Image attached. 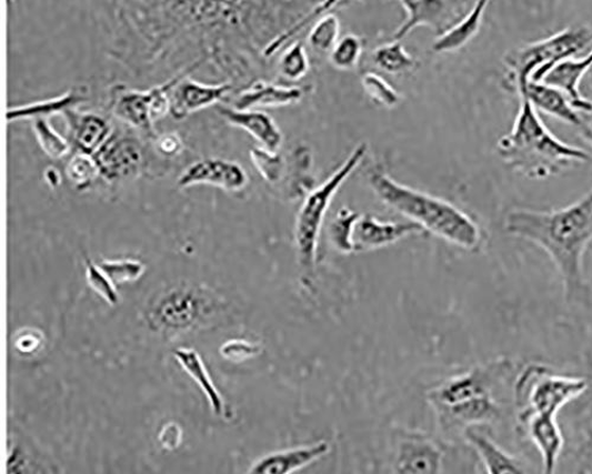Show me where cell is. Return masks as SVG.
<instances>
[{"label": "cell", "instance_id": "6da1fadb", "mask_svg": "<svg viewBox=\"0 0 592 474\" xmlns=\"http://www.w3.org/2000/svg\"><path fill=\"white\" fill-rule=\"evenodd\" d=\"M258 0H116L118 40L112 54L138 73L194 46L200 60L228 70L229 42L247 31Z\"/></svg>", "mask_w": 592, "mask_h": 474}, {"label": "cell", "instance_id": "7a4b0ae2", "mask_svg": "<svg viewBox=\"0 0 592 474\" xmlns=\"http://www.w3.org/2000/svg\"><path fill=\"white\" fill-rule=\"evenodd\" d=\"M505 230L536 244L550 256L561 274L569 303L586 300L583 260L592 241V189L578 202L551 212L514 209L505 219Z\"/></svg>", "mask_w": 592, "mask_h": 474}, {"label": "cell", "instance_id": "3957f363", "mask_svg": "<svg viewBox=\"0 0 592 474\" xmlns=\"http://www.w3.org/2000/svg\"><path fill=\"white\" fill-rule=\"evenodd\" d=\"M516 95L519 111L514 124L496 145L498 154L508 167L526 179L540 181L572 164L590 161L586 151L562 142L550 132L526 95Z\"/></svg>", "mask_w": 592, "mask_h": 474}, {"label": "cell", "instance_id": "277c9868", "mask_svg": "<svg viewBox=\"0 0 592 474\" xmlns=\"http://www.w3.org/2000/svg\"><path fill=\"white\" fill-rule=\"evenodd\" d=\"M369 185L381 202L411 222L456 248L476 252L482 244L480 225L456 205L394 181L381 170L369 173Z\"/></svg>", "mask_w": 592, "mask_h": 474}, {"label": "cell", "instance_id": "5b68a950", "mask_svg": "<svg viewBox=\"0 0 592 474\" xmlns=\"http://www.w3.org/2000/svg\"><path fill=\"white\" fill-rule=\"evenodd\" d=\"M367 155L368 144L355 147L324 183L309 192L299 209L294 225L295 251L300 270L309 284L315 275L319 236L329 209L340 188L362 165Z\"/></svg>", "mask_w": 592, "mask_h": 474}, {"label": "cell", "instance_id": "8992f818", "mask_svg": "<svg viewBox=\"0 0 592 474\" xmlns=\"http://www.w3.org/2000/svg\"><path fill=\"white\" fill-rule=\"evenodd\" d=\"M592 48V27L566 28L552 37L520 47L505 58L508 87L516 80L543 81L550 70Z\"/></svg>", "mask_w": 592, "mask_h": 474}, {"label": "cell", "instance_id": "52a82bcc", "mask_svg": "<svg viewBox=\"0 0 592 474\" xmlns=\"http://www.w3.org/2000/svg\"><path fill=\"white\" fill-rule=\"evenodd\" d=\"M586 389L583 379L558 375L543 365H530L515 383L519 421L533 414L555 415Z\"/></svg>", "mask_w": 592, "mask_h": 474}, {"label": "cell", "instance_id": "ba28073f", "mask_svg": "<svg viewBox=\"0 0 592 474\" xmlns=\"http://www.w3.org/2000/svg\"><path fill=\"white\" fill-rule=\"evenodd\" d=\"M199 69L193 65L149 91H137L128 85L117 84L110 93V110L117 119L132 130L155 138V122L170 114L173 87L185 75Z\"/></svg>", "mask_w": 592, "mask_h": 474}, {"label": "cell", "instance_id": "9c48e42d", "mask_svg": "<svg viewBox=\"0 0 592 474\" xmlns=\"http://www.w3.org/2000/svg\"><path fill=\"white\" fill-rule=\"evenodd\" d=\"M101 179L107 183L130 181L146 169L147 158L139 138L131 134H114L96 154Z\"/></svg>", "mask_w": 592, "mask_h": 474}, {"label": "cell", "instance_id": "30bf717a", "mask_svg": "<svg viewBox=\"0 0 592 474\" xmlns=\"http://www.w3.org/2000/svg\"><path fill=\"white\" fill-rule=\"evenodd\" d=\"M509 88L516 94L526 95L538 112H543L578 129L588 142L591 139L592 129L581 117L580 111L573 107L570 98L558 87L544 81L518 80Z\"/></svg>", "mask_w": 592, "mask_h": 474}, {"label": "cell", "instance_id": "8fae6325", "mask_svg": "<svg viewBox=\"0 0 592 474\" xmlns=\"http://www.w3.org/2000/svg\"><path fill=\"white\" fill-rule=\"evenodd\" d=\"M177 183L182 189L209 185L237 194L248 186L249 175L245 169L237 162L221 160V158H204L179 174Z\"/></svg>", "mask_w": 592, "mask_h": 474}, {"label": "cell", "instance_id": "7c38bea8", "mask_svg": "<svg viewBox=\"0 0 592 474\" xmlns=\"http://www.w3.org/2000/svg\"><path fill=\"white\" fill-rule=\"evenodd\" d=\"M424 232L421 225L411 221L408 223L381 221L369 214H359L352 233L353 253L389 248L405 238Z\"/></svg>", "mask_w": 592, "mask_h": 474}, {"label": "cell", "instance_id": "4fadbf2b", "mask_svg": "<svg viewBox=\"0 0 592 474\" xmlns=\"http://www.w3.org/2000/svg\"><path fill=\"white\" fill-rule=\"evenodd\" d=\"M185 75L179 81L171 93V117L182 121L193 113L203 111L222 102L232 91L231 82L207 84Z\"/></svg>", "mask_w": 592, "mask_h": 474}, {"label": "cell", "instance_id": "5bb4252c", "mask_svg": "<svg viewBox=\"0 0 592 474\" xmlns=\"http://www.w3.org/2000/svg\"><path fill=\"white\" fill-rule=\"evenodd\" d=\"M510 371L511 364L506 361L492 363L488 367H480L478 371L446 382L435 393V399L442 407H446L471 399L491 395L494 380L504 377Z\"/></svg>", "mask_w": 592, "mask_h": 474}, {"label": "cell", "instance_id": "9a60e30c", "mask_svg": "<svg viewBox=\"0 0 592 474\" xmlns=\"http://www.w3.org/2000/svg\"><path fill=\"white\" fill-rule=\"evenodd\" d=\"M218 112L227 124L247 132L260 147L275 152L282 147L283 134L271 115L258 110H238L223 104L218 108Z\"/></svg>", "mask_w": 592, "mask_h": 474}, {"label": "cell", "instance_id": "2e32d148", "mask_svg": "<svg viewBox=\"0 0 592 474\" xmlns=\"http://www.w3.org/2000/svg\"><path fill=\"white\" fill-rule=\"evenodd\" d=\"M304 95L303 88L298 85H282L272 82L257 81L241 91L235 100L238 110L281 109L293 107Z\"/></svg>", "mask_w": 592, "mask_h": 474}, {"label": "cell", "instance_id": "e0dca14e", "mask_svg": "<svg viewBox=\"0 0 592 474\" xmlns=\"http://www.w3.org/2000/svg\"><path fill=\"white\" fill-rule=\"evenodd\" d=\"M327 442L302 445L267 454L250 467V473L289 474L308 467L330 453Z\"/></svg>", "mask_w": 592, "mask_h": 474}, {"label": "cell", "instance_id": "ac0fdd59", "mask_svg": "<svg viewBox=\"0 0 592 474\" xmlns=\"http://www.w3.org/2000/svg\"><path fill=\"white\" fill-rule=\"evenodd\" d=\"M68 139L77 151L96 154L113 135L110 121L97 113L69 112L64 115Z\"/></svg>", "mask_w": 592, "mask_h": 474}, {"label": "cell", "instance_id": "d6986e66", "mask_svg": "<svg viewBox=\"0 0 592 474\" xmlns=\"http://www.w3.org/2000/svg\"><path fill=\"white\" fill-rule=\"evenodd\" d=\"M592 68V48L582 58H572L555 64L544 78V82L564 92L580 112L592 114V101L581 92V84Z\"/></svg>", "mask_w": 592, "mask_h": 474}, {"label": "cell", "instance_id": "ffe728a7", "mask_svg": "<svg viewBox=\"0 0 592 474\" xmlns=\"http://www.w3.org/2000/svg\"><path fill=\"white\" fill-rule=\"evenodd\" d=\"M520 424L525 426L526 434L540 450L544 472L553 473L564 446V436L555 415L533 414L520 420Z\"/></svg>", "mask_w": 592, "mask_h": 474}, {"label": "cell", "instance_id": "44dd1931", "mask_svg": "<svg viewBox=\"0 0 592 474\" xmlns=\"http://www.w3.org/2000/svg\"><path fill=\"white\" fill-rule=\"evenodd\" d=\"M88 100L89 88L84 84L76 85L62 95L10 108L8 110V120L12 122L38 118L49 119L59 114L64 117L69 112L77 111Z\"/></svg>", "mask_w": 592, "mask_h": 474}, {"label": "cell", "instance_id": "7402d4cb", "mask_svg": "<svg viewBox=\"0 0 592 474\" xmlns=\"http://www.w3.org/2000/svg\"><path fill=\"white\" fill-rule=\"evenodd\" d=\"M491 0H476L474 7L468 16L451 29L445 30L433 44V50L439 54L455 52L471 43L479 33L484 13Z\"/></svg>", "mask_w": 592, "mask_h": 474}, {"label": "cell", "instance_id": "603a6c76", "mask_svg": "<svg viewBox=\"0 0 592 474\" xmlns=\"http://www.w3.org/2000/svg\"><path fill=\"white\" fill-rule=\"evenodd\" d=\"M441 463L440 451L423 438H411L400 446L398 455V471L400 473H439Z\"/></svg>", "mask_w": 592, "mask_h": 474}, {"label": "cell", "instance_id": "cb8c5ba5", "mask_svg": "<svg viewBox=\"0 0 592 474\" xmlns=\"http://www.w3.org/2000/svg\"><path fill=\"white\" fill-rule=\"evenodd\" d=\"M407 19L393 33L392 40L401 41L420 27H440L446 13L444 0H401Z\"/></svg>", "mask_w": 592, "mask_h": 474}, {"label": "cell", "instance_id": "d4e9b609", "mask_svg": "<svg viewBox=\"0 0 592 474\" xmlns=\"http://www.w3.org/2000/svg\"><path fill=\"white\" fill-rule=\"evenodd\" d=\"M465 441L478 452L484 467L492 474L525 473L528 470L511 454L500 448L490 437L468 427L464 432Z\"/></svg>", "mask_w": 592, "mask_h": 474}, {"label": "cell", "instance_id": "484cf974", "mask_svg": "<svg viewBox=\"0 0 592 474\" xmlns=\"http://www.w3.org/2000/svg\"><path fill=\"white\" fill-rule=\"evenodd\" d=\"M173 355L178 363L181 364L184 371L193 379V381L199 383L210 403L212 411L220 415L223 412L224 402L217 389V385H214L212 382L202 357L197 354V351L187 347H179L174 350Z\"/></svg>", "mask_w": 592, "mask_h": 474}, {"label": "cell", "instance_id": "4316f807", "mask_svg": "<svg viewBox=\"0 0 592 474\" xmlns=\"http://www.w3.org/2000/svg\"><path fill=\"white\" fill-rule=\"evenodd\" d=\"M443 409L455 423L468 427L490 423L499 415L496 403L491 395L471 399Z\"/></svg>", "mask_w": 592, "mask_h": 474}, {"label": "cell", "instance_id": "83f0119b", "mask_svg": "<svg viewBox=\"0 0 592 474\" xmlns=\"http://www.w3.org/2000/svg\"><path fill=\"white\" fill-rule=\"evenodd\" d=\"M373 62L383 72L400 75L414 69L417 61L412 58L401 41L392 40L373 50Z\"/></svg>", "mask_w": 592, "mask_h": 474}, {"label": "cell", "instance_id": "f1b7e54d", "mask_svg": "<svg viewBox=\"0 0 592 474\" xmlns=\"http://www.w3.org/2000/svg\"><path fill=\"white\" fill-rule=\"evenodd\" d=\"M32 131L41 150L50 160H63L73 150L70 140L53 129L48 118L33 119Z\"/></svg>", "mask_w": 592, "mask_h": 474}, {"label": "cell", "instance_id": "f546056e", "mask_svg": "<svg viewBox=\"0 0 592 474\" xmlns=\"http://www.w3.org/2000/svg\"><path fill=\"white\" fill-rule=\"evenodd\" d=\"M66 178L80 191L91 188L101 179V170L94 155L77 151L67 163Z\"/></svg>", "mask_w": 592, "mask_h": 474}, {"label": "cell", "instance_id": "4dcf8cb0", "mask_svg": "<svg viewBox=\"0 0 592 474\" xmlns=\"http://www.w3.org/2000/svg\"><path fill=\"white\" fill-rule=\"evenodd\" d=\"M345 2V0H322L310 13L303 17L298 23H295L289 30L278 34L275 39L269 42L262 52L264 58H272L277 52L291 42L297 34H299L304 28H308L311 23L320 19L321 16L329 13L339 3Z\"/></svg>", "mask_w": 592, "mask_h": 474}, {"label": "cell", "instance_id": "1f68e13d", "mask_svg": "<svg viewBox=\"0 0 592 474\" xmlns=\"http://www.w3.org/2000/svg\"><path fill=\"white\" fill-rule=\"evenodd\" d=\"M340 39V21L333 13L321 16L311 28L309 44L319 54H330Z\"/></svg>", "mask_w": 592, "mask_h": 474}, {"label": "cell", "instance_id": "d6a6232c", "mask_svg": "<svg viewBox=\"0 0 592 474\" xmlns=\"http://www.w3.org/2000/svg\"><path fill=\"white\" fill-rule=\"evenodd\" d=\"M361 83L364 93L377 104V107L388 110L397 109L402 102V97L398 90L381 75L368 72L363 74Z\"/></svg>", "mask_w": 592, "mask_h": 474}, {"label": "cell", "instance_id": "836d02e7", "mask_svg": "<svg viewBox=\"0 0 592 474\" xmlns=\"http://www.w3.org/2000/svg\"><path fill=\"white\" fill-rule=\"evenodd\" d=\"M279 72L285 80L297 82L310 72V58L302 42L287 47L279 60Z\"/></svg>", "mask_w": 592, "mask_h": 474}, {"label": "cell", "instance_id": "e575fe53", "mask_svg": "<svg viewBox=\"0 0 592 474\" xmlns=\"http://www.w3.org/2000/svg\"><path fill=\"white\" fill-rule=\"evenodd\" d=\"M251 163L261 178L269 184H279L284 174L285 161L278 151H269L262 147L253 148L249 151Z\"/></svg>", "mask_w": 592, "mask_h": 474}, {"label": "cell", "instance_id": "d590c367", "mask_svg": "<svg viewBox=\"0 0 592 474\" xmlns=\"http://www.w3.org/2000/svg\"><path fill=\"white\" fill-rule=\"evenodd\" d=\"M364 51V41L357 34L348 33L339 39L335 47L330 52V62L338 69L348 72L354 69L361 61Z\"/></svg>", "mask_w": 592, "mask_h": 474}, {"label": "cell", "instance_id": "8d00e7d4", "mask_svg": "<svg viewBox=\"0 0 592 474\" xmlns=\"http://www.w3.org/2000/svg\"><path fill=\"white\" fill-rule=\"evenodd\" d=\"M359 214L350 208H340L330 224V240L340 253H353L352 233Z\"/></svg>", "mask_w": 592, "mask_h": 474}, {"label": "cell", "instance_id": "74e56055", "mask_svg": "<svg viewBox=\"0 0 592 474\" xmlns=\"http://www.w3.org/2000/svg\"><path fill=\"white\" fill-rule=\"evenodd\" d=\"M99 266L111 278L114 284L131 283L146 271V266L140 261L132 259L104 260Z\"/></svg>", "mask_w": 592, "mask_h": 474}, {"label": "cell", "instance_id": "f35d334b", "mask_svg": "<svg viewBox=\"0 0 592 474\" xmlns=\"http://www.w3.org/2000/svg\"><path fill=\"white\" fill-rule=\"evenodd\" d=\"M86 269L89 286L101 295L107 303L116 305L119 302V295L111 278L100 266L94 265L91 260L86 261Z\"/></svg>", "mask_w": 592, "mask_h": 474}, {"label": "cell", "instance_id": "ab89813d", "mask_svg": "<svg viewBox=\"0 0 592 474\" xmlns=\"http://www.w3.org/2000/svg\"><path fill=\"white\" fill-rule=\"evenodd\" d=\"M157 152L163 158H173L184 150L183 140L177 133H165L153 138Z\"/></svg>", "mask_w": 592, "mask_h": 474}, {"label": "cell", "instance_id": "60d3db41", "mask_svg": "<svg viewBox=\"0 0 592 474\" xmlns=\"http://www.w3.org/2000/svg\"><path fill=\"white\" fill-rule=\"evenodd\" d=\"M259 353L257 345H251L244 341H230L221 349V354L232 361H244Z\"/></svg>", "mask_w": 592, "mask_h": 474}, {"label": "cell", "instance_id": "b9f144b4", "mask_svg": "<svg viewBox=\"0 0 592 474\" xmlns=\"http://www.w3.org/2000/svg\"><path fill=\"white\" fill-rule=\"evenodd\" d=\"M8 2H9V6H11L13 3V0H8Z\"/></svg>", "mask_w": 592, "mask_h": 474}, {"label": "cell", "instance_id": "7bdbcfd3", "mask_svg": "<svg viewBox=\"0 0 592 474\" xmlns=\"http://www.w3.org/2000/svg\"><path fill=\"white\" fill-rule=\"evenodd\" d=\"M589 143H590V145H591V148H592V137H591V139L589 140Z\"/></svg>", "mask_w": 592, "mask_h": 474}]
</instances>
